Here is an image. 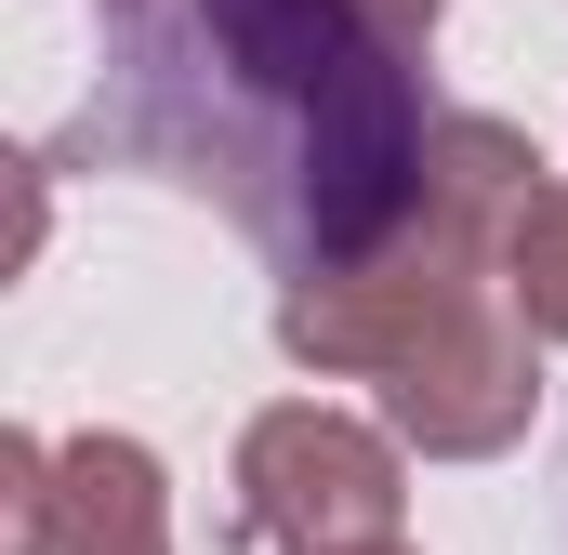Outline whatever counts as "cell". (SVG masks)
I'll use <instances>...</instances> for the list:
<instances>
[{"label":"cell","instance_id":"277c9868","mask_svg":"<svg viewBox=\"0 0 568 555\" xmlns=\"http://www.w3.org/2000/svg\"><path fill=\"white\" fill-rule=\"evenodd\" d=\"M199 27H212V53H225L252 93H291V107L384 40L357 0H199Z\"/></svg>","mask_w":568,"mask_h":555},{"label":"cell","instance_id":"7a4b0ae2","mask_svg":"<svg viewBox=\"0 0 568 555\" xmlns=\"http://www.w3.org/2000/svg\"><path fill=\"white\" fill-rule=\"evenodd\" d=\"M0 543L13 555H172V476L145 436H0Z\"/></svg>","mask_w":568,"mask_h":555},{"label":"cell","instance_id":"6da1fadb","mask_svg":"<svg viewBox=\"0 0 568 555\" xmlns=\"http://www.w3.org/2000/svg\"><path fill=\"white\" fill-rule=\"evenodd\" d=\"M410 516V476H397V436L357 411H317L291 397L239 436V529L278 555H344V543H397Z\"/></svg>","mask_w":568,"mask_h":555},{"label":"cell","instance_id":"5b68a950","mask_svg":"<svg viewBox=\"0 0 568 555\" xmlns=\"http://www.w3.org/2000/svg\"><path fill=\"white\" fill-rule=\"evenodd\" d=\"M503 291H516V317L568 344V185H542L529 212H516V239H503Z\"/></svg>","mask_w":568,"mask_h":555},{"label":"cell","instance_id":"3957f363","mask_svg":"<svg viewBox=\"0 0 568 555\" xmlns=\"http://www.w3.org/2000/svg\"><path fill=\"white\" fill-rule=\"evenodd\" d=\"M542 411V357H529V317H516V291L503 304H476L436 357H410L397 384H384V423L424 450V463H489V450H516Z\"/></svg>","mask_w":568,"mask_h":555},{"label":"cell","instance_id":"8992f818","mask_svg":"<svg viewBox=\"0 0 568 555\" xmlns=\"http://www.w3.org/2000/svg\"><path fill=\"white\" fill-rule=\"evenodd\" d=\"M344 555H410V543H344Z\"/></svg>","mask_w":568,"mask_h":555}]
</instances>
